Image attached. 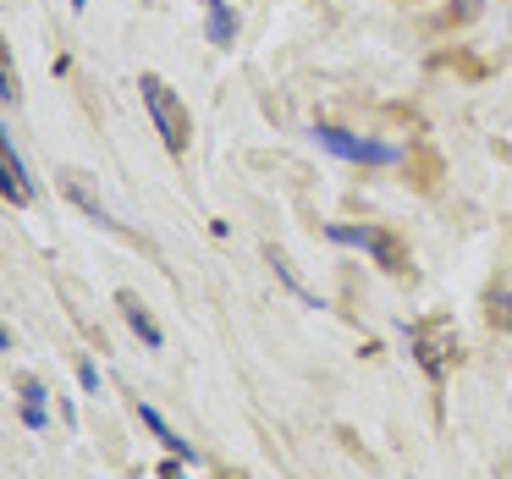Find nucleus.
Masks as SVG:
<instances>
[{
  "instance_id": "7ed1b4c3",
  "label": "nucleus",
  "mask_w": 512,
  "mask_h": 479,
  "mask_svg": "<svg viewBox=\"0 0 512 479\" xmlns=\"http://www.w3.org/2000/svg\"><path fill=\"white\" fill-rule=\"evenodd\" d=\"M314 144L331 149V155H342V160H358V166H397V160H402L397 144L358 138V133H342V127H314Z\"/></svg>"
},
{
  "instance_id": "6e6552de",
  "label": "nucleus",
  "mask_w": 512,
  "mask_h": 479,
  "mask_svg": "<svg viewBox=\"0 0 512 479\" xmlns=\"http://www.w3.org/2000/svg\"><path fill=\"white\" fill-rule=\"evenodd\" d=\"M138 419H144V424H149V430H155V441H166V446H171V452H177V457H188V463H193V446H188V441H182V435H177V430H171V424H166V419H160V413H155V408H149V402H138Z\"/></svg>"
},
{
  "instance_id": "f03ea898",
  "label": "nucleus",
  "mask_w": 512,
  "mask_h": 479,
  "mask_svg": "<svg viewBox=\"0 0 512 479\" xmlns=\"http://www.w3.org/2000/svg\"><path fill=\"white\" fill-rule=\"evenodd\" d=\"M408 342H413V353H419V364H424V375H430V380H441L446 364L457 358V331H452V320H446V314L408 325Z\"/></svg>"
},
{
  "instance_id": "39448f33",
  "label": "nucleus",
  "mask_w": 512,
  "mask_h": 479,
  "mask_svg": "<svg viewBox=\"0 0 512 479\" xmlns=\"http://www.w3.org/2000/svg\"><path fill=\"white\" fill-rule=\"evenodd\" d=\"M0 193H6V204H34V182H28V171H23V155L12 149V133L0 138Z\"/></svg>"
},
{
  "instance_id": "9d476101",
  "label": "nucleus",
  "mask_w": 512,
  "mask_h": 479,
  "mask_svg": "<svg viewBox=\"0 0 512 479\" xmlns=\"http://www.w3.org/2000/svg\"><path fill=\"white\" fill-rule=\"evenodd\" d=\"M23 424L28 430H45V386H39V380H23Z\"/></svg>"
},
{
  "instance_id": "9b49d317",
  "label": "nucleus",
  "mask_w": 512,
  "mask_h": 479,
  "mask_svg": "<svg viewBox=\"0 0 512 479\" xmlns=\"http://www.w3.org/2000/svg\"><path fill=\"white\" fill-rule=\"evenodd\" d=\"M265 259H270V265H276V276H281V281H287V287H292V292H298V298H303V303H309V309H320V303H314V298H309V287H303V281H298V276H292V265H287V259H281V254H276V248H270V254H265Z\"/></svg>"
},
{
  "instance_id": "423d86ee",
  "label": "nucleus",
  "mask_w": 512,
  "mask_h": 479,
  "mask_svg": "<svg viewBox=\"0 0 512 479\" xmlns=\"http://www.w3.org/2000/svg\"><path fill=\"white\" fill-rule=\"evenodd\" d=\"M61 193H67V199L78 204L83 215H89V221H100V226H122V221H111V210H105V204L89 193V182H83V171H61Z\"/></svg>"
},
{
  "instance_id": "0eeeda50",
  "label": "nucleus",
  "mask_w": 512,
  "mask_h": 479,
  "mask_svg": "<svg viewBox=\"0 0 512 479\" xmlns=\"http://www.w3.org/2000/svg\"><path fill=\"white\" fill-rule=\"evenodd\" d=\"M116 303H122V314H127V325H133L138 336H144V347H166V336H160V325H155V314L138 303V292H116Z\"/></svg>"
},
{
  "instance_id": "20e7f679",
  "label": "nucleus",
  "mask_w": 512,
  "mask_h": 479,
  "mask_svg": "<svg viewBox=\"0 0 512 479\" xmlns=\"http://www.w3.org/2000/svg\"><path fill=\"white\" fill-rule=\"evenodd\" d=\"M325 237H331V243H347V248H364V254H375V265L391 270V276H402V270H408L402 243H397L391 232H380V226H325Z\"/></svg>"
},
{
  "instance_id": "2eb2a0df",
  "label": "nucleus",
  "mask_w": 512,
  "mask_h": 479,
  "mask_svg": "<svg viewBox=\"0 0 512 479\" xmlns=\"http://www.w3.org/2000/svg\"><path fill=\"white\" fill-rule=\"evenodd\" d=\"M72 6H78V12H83V6H89V0H72Z\"/></svg>"
},
{
  "instance_id": "ddd939ff",
  "label": "nucleus",
  "mask_w": 512,
  "mask_h": 479,
  "mask_svg": "<svg viewBox=\"0 0 512 479\" xmlns=\"http://www.w3.org/2000/svg\"><path fill=\"white\" fill-rule=\"evenodd\" d=\"M0 94L17 100V72H12V61H6V56H0Z\"/></svg>"
},
{
  "instance_id": "f8f14e48",
  "label": "nucleus",
  "mask_w": 512,
  "mask_h": 479,
  "mask_svg": "<svg viewBox=\"0 0 512 479\" xmlns=\"http://www.w3.org/2000/svg\"><path fill=\"white\" fill-rule=\"evenodd\" d=\"M490 320H501V325H507V336H512V292H501V298L490 303Z\"/></svg>"
},
{
  "instance_id": "f257e3e1",
  "label": "nucleus",
  "mask_w": 512,
  "mask_h": 479,
  "mask_svg": "<svg viewBox=\"0 0 512 479\" xmlns=\"http://www.w3.org/2000/svg\"><path fill=\"white\" fill-rule=\"evenodd\" d=\"M144 111H149V122H155V133H160V144L171 149V155H188V105L171 94V83L166 78H155V72H144Z\"/></svg>"
},
{
  "instance_id": "1a4fd4ad",
  "label": "nucleus",
  "mask_w": 512,
  "mask_h": 479,
  "mask_svg": "<svg viewBox=\"0 0 512 479\" xmlns=\"http://www.w3.org/2000/svg\"><path fill=\"white\" fill-rule=\"evenodd\" d=\"M204 17H210V45H232L237 39V17L226 12V0H204Z\"/></svg>"
},
{
  "instance_id": "4468645a",
  "label": "nucleus",
  "mask_w": 512,
  "mask_h": 479,
  "mask_svg": "<svg viewBox=\"0 0 512 479\" xmlns=\"http://www.w3.org/2000/svg\"><path fill=\"white\" fill-rule=\"evenodd\" d=\"M78 380H83V391H100V369L94 364H78Z\"/></svg>"
}]
</instances>
